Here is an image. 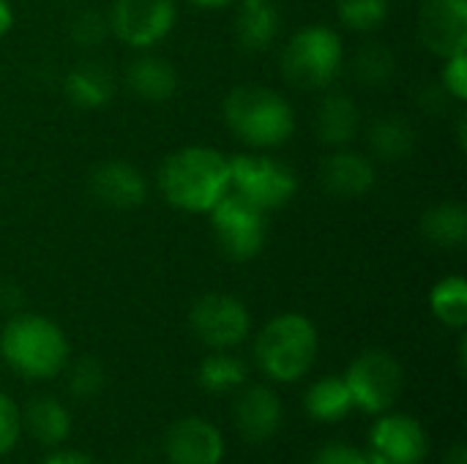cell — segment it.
Segmentation results:
<instances>
[{
  "mask_svg": "<svg viewBox=\"0 0 467 464\" xmlns=\"http://www.w3.org/2000/svg\"><path fill=\"white\" fill-rule=\"evenodd\" d=\"M159 191L183 213H211L230 191V159L208 145L178 148L159 167Z\"/></svg>",
  "mask_w": 467,
  "mask_h": 464,
  "instance_id": "1",
  "label": "cell"
},
{
  "mask_svg": "<svg viewBox=\"0 0 467 464\" xmlns=\"http://www.w3.org/2000/svg\"><path fill=\"white\" fill-rule=\"evenodd\" d=\"M227 129L252 148H276L293 137L296 112L290 101L265 85H238L222 104Z\"/></svg>",
  "mask_w": 467,
  "mask_h": 464,
  "instance_id": "2",
  "label": "cell"
},
{
  "mask_svg": "<svg viewBox=\"0 0 467 464\" xmlns=\"http://www.w3.org/2000/svg\"><path fill=\"white\" fill-rule=\"evenodd\" d=\"M3 361L27 380H49L68 364L66 334L41 314H14L0 334Z\"/></svg>",
  "mask_w": 467,
  "mask_h": 464,
  "instance_id": "3",
  "label": "cell"
},
{
  "mask_svg": "<svg viewBox=\"0 0 467 464\" xmlns=\"http://www.w3.org/2000/svg\"><path fill=\"white\" fill-rule=\"evenodd\" d=\"M317 328L306 314H276L260 331L254 342V358L260 369L276 383L301 380L317 358Z\"/></svg>",
  "mask_w": 467,
  "mask_h": 464,
  "instance_id": "4",
  "label": "cell"
},
{
  "mask_svg": "<svg viewBox=\"0 0 467 464\" xmlns=\"http://www.w3.org/2000/svg\"><path fill=\"white\" fill-rule=\"evenodd\" d=\"M342 63H345L342 36L328 25H306L296 30L279 57L282 77L296 90L328 88L339 77Z\"/></svg>",
  "mask_w": 467,
  "mask_h": 464,
  "instance_id": "5",
  "label": "cell"
},
{
  "mask_svg": "<svg viewBox=\"0 0 467 464\" xmlns=\"http://www.w3.org/2000/svg\"><path fill=\"white\" fill-rule=\"evenodd\" d=\"M230 191L268 213L285 208L296 197L298 178L285 161L274 156L235 153L230 159Z\"/></svg>",
  "mask_w": 467,
  "mask_h": 464,
  "instance_id": "6",
  "label": "cell"
},
{
  "mask_svg": "<svg viewBox=\"0 0 467 464\" xmlns=\"http://www.w3.org/2000/svg\"><path fill=\"white\" fill-rule=\"evenodd\" d=\"M211 227L219 252L233 263H249L263 252L268 227L265 213L238 194L227 191L211 211Z\"/></svg>",
  "mask_w": 467,
  "mask_h": 464,
  "instance_id": "7",
  "label": "cell"
},
{
  "mask_svg": "<svg viewBox=\"0 0 467 464\" xmlns=\"http://www.w3.org/2000/svg\"><path fill=\"white\" fill-rule=\"evenodd\" d=\"M345 383L353 397V407L364 413H389L405 386L402 364L386 350H367L361 353L345 372Z\"/></svg>",
  "mask_w": 467,
  "mask_h": 464,
  "instance_id": "8",
  "label": "cell"
},
{
  "mask_svg": "<svg viewBox=\"0 0 467 464\" xmlns=\"http://www.w3.org/2000/svg\"><path fill=\"white\" fill-rule=\"evenodd\" d=\"M178 19L175 0H112L107 22L126 46L145 52L161 44Z\"/></svg>",
  "mask_w": 467,
  "mask_h": 464,
  "instance_id": "9",
  "label": "cell"
},
{
  "mask_svg": "<svg viewBox=\"0 0 467 464\" xmlns=\"http://www.w3.org/2000/svg\"><path fill=\"white\" fill-rule=\"evenodd\" d=\"M192 334L211 350H233L238 347L252 328L249 309L244 301L227 293H208L194 301L189 312Z\"/></svg>",
  "mask_w": 467,
  "mask_h": 464,
  "instance_id": "10",
  "label": "cell"
},
{
  "mask_svg": "<svg viewBox=\"0 0 467 464\" xmlns=\"http://www.w3.org/2000/svg\"><path fill=\"white\" fill-rule=\"evenodd\" d=\"M416 33L421 46L441 60L467 52V0H424Z\"/></svg>",
  "mask_w": 467,
  "mask_h": 464,
  "instance_id": "11",
  "label": "cell"
},
{
  "mask_svg": "<svg viewBox=\"0 0 467 464\" xmlns=\"http://www.w3.org/2000/svg\"><path fill=\"white\" fill-rule=\"evenodd\" d=\"M427 449L430 440L424 427L402 413H380V421L369 435V451H375L386 464H421Z\"/></svg>",
  "mask_w": 467,
  "mask_h": 464,
  "instance_id": "12",
  "label": "cell"
},
{
  "mask_svg": "<svg viewBox=\"0 0 467 464\" xmlns=\"http://www.w3.org/2000/svg\"><path fill=\"white\" fill-rule=\"evenodd\" d=\"M88 189L96 197L99 205H107L112 211H131L140 208L148 197V180L145 175L129 164V161H101L93 167L88 178Z\"/></svg>",
  "mask_w": 467,
  "mask_h": 464,
  "instance_id": "13",
  "label": "cell"
},
{
  "mask_svg": "<svg viewBox=\"0 0 467 464\" xmlns=\"http://www.w3.org/2000/svg\"><path fill=\"white\" fill-rule=\"evenodd\" d=\"M164 451L172 464H219L224 457V438L205 418H183L170 427Z\"/></svg>",
  "mask_w": 467,
  "mask_h": 464,
  "instance_id": "14",
  "label": "cell"
},
{
  "mask_svg": "<svg viewBox=\"0 0 467 464\" xmlns=\"http://www.w3.org/2000/svg\"><path fill=\"white\" fill-rule=\"evenodd\" d=\"M375 164L369 156L348 148H334L320 164V183L331 197L339 200H358L372 191L375 186Z\"/></svg>",
  "mask_w": 467,
  "mask_h": 464,
  "instance_id": "15",
  "label": "cell"
},
{
  "mask_svg": "<svg viewBox=\"0 0 467 464\" xmlns=\"http://www.w3.org/2000/svg\"><path fill=\"white\" fill-rule=\"evenodd\" d=\"M235 424L252 443L271 440L282 427V402L265 386H241L235 399Z\"/></svg>",
  "mask_w": 467,
  "mask_h": 464,
  "instance_id": "16",
  "label": "cell"
},
{
  "mask_svg": "<svg viewBox=\"0 0 467 464\" xmlns=\"http://www.w3.org/2000/svg\"><path fill=\"white\" fill-rule=\"evenodd\" d=\"M358 129H361V115H358V104L353 101V96L342 90L326 93L315 115L317 139L328 148H345L356 139Z\"/></svg>",
  "mask_w": 467,
  "mask_h": 464,
  "instance_id": "17",
  "label": "cell"
},
{
  "mask_svg": "<svg viewBox=\"0 0 467 464\" xmlns=\"http://www.w3.org/2000/svg\"><path fill=\"white\" fill-rule=\"evenodd\" d=\"M126 88L142 101H170L178 90V71L167 57L142 52L126 66Z\"/></svg>",
  "mask_w": 467,
  "mask_h": 464,
  "instance_id": "18",
  "label": "cell"
},
{
  "mask_svg": "<svg viewBox=\"0 0 467 464\" xmlns=\"http://www.w3.org/2000/svg\"><path fill=\"white\" fill-rule=\"evenodd\" d=\"M279 36V11L271 0H238L235 38L244 52L260 55Z\"/></svg>",
  "mask_w": 467,
  "mask_h": 464,
  "instance_id": "19",
  "label": "cell"
},
{
  "mask_svg": "<svg viewBox=\"0 0 467 464\" xmlns=\"http://www.w3.org/2000/svg\"><path fill=\"white\" fill-rule=\"evenodd\" d=\"M63 96L77 109H101L112 98V79L101 66L82 63L63 77Z\"/></svg>",
  "mask_w": 467,
  "mask_h": 464,
  "instance_id": "20",
  "label": "cell"
},
{
  "mask_svg": "<svg viewBox=\"0 0 467 464\" xmlns=\"http://www.w3.org/2000/svg\"><path fill=\"white\" fill-rule=\"evenodd\" d=\"M22 427L41 443V446H57L71 432V416L68 410L52 399V397H36L27 402L22 413Z\"/></svg>",
  "mask_w": 467,
  "mask_h": 464,
  "instance_id": "21",
  "label": "cell"
},
{
  "mask_svg": "<svg viewBox=\"0 0 467 464\" xmlns=\"http://www.w3.org/2000/svg\"><path fill=\"white\" fill-rule=\"evenodd\" d=\"M421 235L438 249H460L467 241V211L460 202H438L421 216Z\"/></svg>",
  "mask_w": 467,
  "mask_h": 464,
  "instance_id": "22",
  "label": "cell"
},
{
  "mask_svg": "<svg viewBox=\"0 0 467 464\" xmlns=\"http://www.w3.org/2000/svg\"><path fill=\"white\" fill-rule=\"evenodd\" d=\"M416 148L413 126L400 115H386L369 129V150L380 161H402Z\"/></svg>",
  "mask_w": 467,
  "mask_h": 464,
  "instance_id": "23",
  "label": "cell"
},
{
  "mask_svg": "<svg viewBox=\"0 0 467 464\" xmlns=\"http://www.w3.org/2000/svg\"><path fill=\"white\" fill-rule=\"evenodd\" d=\"M304 407L315 421L323 424L342 421L353 410V397L345 377H320L315 386H309L304 397Z\"/></svg>",
  "mask_w": 467,
  "mask_h": 464,
  "instance_id": "24",
  "label": "cell"
},
{
  "mask_svg": "<svg viewBox=\"0 0 467 464\" xmlns=\"http://www.w3.org/2000/svg\"><path fill=\"white\" fill-rule=\"evenodd\" d=\"M430 309L446 328L462 331L467 325V282L465 276H446L430 293Z\"/></svg>",
  "mask_w": 467,
  "mask_h": 464,
  "instance_id": "25",
  "label": "cell"
},
{
  "mask_svg": "<svg viewBox=\"0 0 467 464\" xmlns=\"http://www.w3.org/2000/svg\"><path fill=\"white\" fill-rule=\"evenodd\" d=\"M197 383L211 394H227L246 383V366L227 350H216L208 358H202L197 369Z\"/></svg>",
  "mask_w": 467,
  "mask_h": 464,
  "instance_id": "26",
  "label": "cell"
},
{
  "mask_svg": "<svg viewBox=\"0 0 467 464\" xmlns=\"http://www.w3.org/2000/svg\"><path fill=\"white\" fill-rule=\"evenodd\" d=\"M353 79L364 88H383L391 82L394 71H397V60H394V52L386 46V44H378V41H369L364 44L353 63Z\"/></svg>",
  "mask_w": 467,
  "mask_h": 464,
  "instance_id": "27",
  "label": "cell"
},
{
  "mask_svg": "<svg viewBox=\"0 0 467 464\" xmlns=\"http://www.w3.org/2000/svg\"><path fill=\"white\" fill-rule=\"evenodd\" d=\"M391 0H337V16L356 33L378 30L389 16Z\"/></svg>",
  "mask_w": 467,
  "mask_h": 464,
  "instance_id": "28",
  "label": "cell"
},
{
  "mask_svg": "<svg viewBox=\"0 0 467 464\" xmlns=\"http://www.w3.org/2000/svg\"><path fill=\"white\" fill-rule=\"evenodd\" d=\"M68 388L79 399H90L104 388V369L96 358H79L68 372Z\"/></svg>",
  "mask_w": 467,
  "mask_h": 464,
  "instance_id": "29",
  "label": "cell"
},
{
  "mask_svg": "<svg viewBox=\"0 0 467 464\" xmlns=\"http://www.w3.org/2000/svg\"><path fill=\"white\" fill-rule=\"evenodd\" d=\"M312 464H386L375 451H358L348 443H326Z\"/></svg>",
  "mask_w": 467,
  "mask_h": 464,
  "instance_id": "30",
  "label": "cell"
},
{
  "mask_svg": "<svg viewBox=\"0 0 467 464\" xmlns=\"http://www.w3.org/2000/svg\"><path fill=\"white\" fill-rule=\"evenodd\" d=\"M441 88L449 93V98L454 101H467V52L462 55H451L443 60V71H441Z\"/></svg>",
  "mask_w": 467,
  "mask_h": 464,
  "instance_id": "31",
  "label": "cell"
},
{
  "mask_svg": "<svg viewBox=\"0 0 467 464\" xmlns=\"http://www.w3.org/2000/svg\"><path fill=\"white\" fill-rule=\"evenodd\" d=\"M107 33H109V22H107L104 14H96V11H82V14L71 22V36H74V41H79L82 46L101 44Z\"/></svg>",
  "mask_w": 467,
  "mask_h": 464,
  "instance_id": "32",
  "label": "cell"
},
{
  "mask_svg": "<svg viewBox=\"0 0 467 464\" xmlns=\"http://www.w3.org/2000/svg\"><path fill=\"white\" fill-rule=\"evenodd\" d=\"M19 432H22V413L11 397L0 394V457L16 446Z\"/></svg>",
  "mask_w": 467,
  "mask_h": 464,
  "instance_id": "33",
  "label": "cell"
},
{
  "mask_svg": "<svg viewBox=\"0 0 467 464\" xmlns=\"http://www.w3.org/2000/svg\"><path fill=\"white\" fill-rule=\"evenodd\" d=\"M44 464H93L90 462V457L88 454H82V451H55V454H49Z\"/></svg>",
  "mask_w": 467,
  "mask_h": 464,
  "instance_id": "34",
  "label": "cell"
},
{
  "mask_svg": "<svg viewBox=\"0 0 467 464\" xmlns=\"http://www.w3.org/2000/svg\"><path fill=\"white\" fill-rule=\"evenodd\" d=\"M14 25V8L8 5V0H0V36H5Z\"/></svg>",
  "mask_w": 467,
  "mask_h": 464,
  "instance_id": "35",
  "label": "cell"
},
{
  "mask_svg": "<svg viewBox=\"0 0 467 464\" xmlns=\"http://www.w3.org/2000/svg\"><path fill=\"white\" fill-rule=\"evenodd\" d=\"M443 464H467V451L462 443H457L449 454H446V459H443Z\"/></svg>",
  "mask_w": 467,
  "mask_h": 464,
  "instance_id": "36",
  "label": "cell"
},
{
  "mask_svg": "<svg viewBox=\"0 0 467 464\" xmlns=\"http://www.w3.org/2000/svg\"><path fill=\"white\" fill-rule=\"evenodd\" d=\"M197 8H224L227 3H235V0H186Z\"/></svg>",
  "mask_w": 467,
  "mask_h": 464,
  "instance_id": "37",
  "label": "cell"
}]
</instances>
